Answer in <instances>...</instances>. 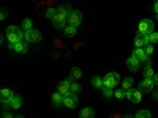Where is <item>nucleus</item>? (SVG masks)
Masks as SVG:
<instances>
[{"label": "nucleus", "mask_w": 158, "mask_h": 118, "mask_svg": "<svg viewBox=\"0 0 158 118\" xmlns=\"http://www.w3.org/2000/svg\"><path fill=\"white\" fill-rule=\"evenodd\" d=\"M63 35L67 38H73L76 35V27H74V25H67V27L63 29Z\"/></svg>", "instance_id": "obj_18"}, {"label": "nucleus", "mask_w": 158, "mask_h": 118, "mask_svg": "<svg viewBox=\"0 0 158 118\" xmlns=\"http://www.w3.org/2000/svg\"><path fill=\"white\" fill-rule=\"evenodd\" d=\"M152 79H153V82H155V85H158V73H155V76H153Z\"/></svg>", "instance_id": "obj_34"}, {"label": "nucleus", "mask_w": 158, "mask_h": 118, "mask_svg": "<svg viewBox=\"0 0 158 118\" xmlns=\"http://www.w3.org/2000/svg\"><path fill=\"white\" fill-rule=\"evenodd\" d=\"M51 99H52V106H54V107H60V104H63V96L59 93V91L52 95Z\"/></svg>", "instance_id": "obj_15"}, {"label": "nucleus", "mask_w": 158, "mask_h": 118, "mask_svg": "<svg viewBox=\"0 0 158 118\" xmlns=\"http://www.w3.org/2000/svg\"><path fill=\"white\" fill-rule=\"evenodd\" d=\"M82 77V71H81V68H77V66H74V68H71V71H70V81H77V79H81Z\"/></svg>", "instance_id": "obj_16"}, {"label": "nucleus", "mask_w": 158, "mask_h": 118, "mask_svg": "<svg viewBox=\"0 0 158 118\" xmlns=\"http://www.w3.org/2000/svg\"><path fill=\"white\" fill-rule=\"evenodd\" d=\"M136 118H152V113L149 112V110H139L138 113H136Z\"/></svg>", "instance_id": "obj_26"}, {"label": "nucleus", "mask_w": 158, "mask_h": 118, "mask_svg": "<svg viewBox=\"0 0 158 118\" xmlns=\"http://www.w3.org/2000/svg\"><path fill=\"white\" fill-rule=\"evenodd\" d=\"M92 87H94V88H103L104 87V81L101 77H98V76L92 77Z\"/></svg>", "instance_id": "obj_19"}, {"label": "nucleus", "mask_w": 158, "mask_h": 118, "mask_svg": "<svg viewBox=\"0 0 158 118\" xmlns=\"http://www.w3.org/2000/svg\"><path fill=\"white\" fill-rule=\"evenodd\" d=\"M63 106L67 109H74L77 106V98H76V93H70L63 96Z\"/></svg>", "instance_id": "obj_7"}, {"label": "nucleus", "mask_w": 158, "mask_h": 118, "mask_svg": "<svg viewBox=\"0 0 158 118\" xmlns=\"http://www.w3.org/2000/svg\"><path fill=\"white\" fill-rule=\"evenodd\" d=\"M82 22V13L77 11V10H73L71 14L68 16V24L70 25H74V27H77L79 24Z\"/></svg>", "instance_id": "obj_8"}, {"label": "nucleus", "mask_w": 158, "mask_h": 118, "mask_svg": "<svg viewBox=\"0 0 158 118\" xmlns=\"http://www.w3.org/2000/svg\"><path fill=\"white\" fill-rule=\"evenodd\" d=\"M155 29V24L150 21V19H142L138 25V33H142V35H150Z\"/></svg>", "instance_id": "obj_3"}, {"label": "nucleus", "mask_w": 158, "mask_h": 118, "mask_svg": "<svg viewBox=\"0 0 158 118\" xmlns=\"http://www.w3.org/2000/svg\"><path fill=\"white\" fill-rule=\"evenodd\" d=\"M149 36V43H152V44H156L158 43V33L156 32H152L150 35H147Z\"/></svg>", "instance_id": "obj_30"}, {"label": "nucleus", "mask_w": 158, "mask_h": 118, "mask_svg": "<svg viewBox=\"0 0 158 118\" xmlns=\"http://www.w3.org/2000/svg\"><path fill=\"white\" fill-rule=\"evenodd\" d=\"M71 11H73V10H70L68 6H60V8H57V13H59V14H62V16H65V18H68V16L71 14Z\"/></svg>", "instance_id": "obj_23"}, {"label": "nucleus", "mask_w": 158, "mask_h": 118, "mask_svg": "<svg viewBox=\"0 0 158 118\" xmlns=\"http://www.w3.org/2000/svg\"><path fill=\"white\" fill-rule=\"evenodd\" d=\"M70 90H71V93H79V91L82 90V85L81 84H77V82H71V87H70Z\"/></svg>", "instance_id": "obj_25"}, {"label": "nucleus", "mask_w": 158, "mask_h": 118, "mask_svg": "<svg viewBox=\"0 0 158 118\" xmlns=\"http://www.w3.org/2000/svg\"><path fill=\"white\" fill-rule=\"evenodd\" d=\"M52 25H54L56 29H65L67 25H70L68 24V18H65V16H62V14L57 13V16L52 19Z\"/></svg>", "instance_id": "obj_9"}, {"label": "nucleus", "mask_w": 158, "mask_h": 118, "mask_svg": "<svg viewBox=\"0 0 158 118\" xmlns=\"http://www.w3.org/2000/svg\"><path fill=\"white\" fill-rule=\"evenodd\" d=\"M117 99H123V98H127V91L123 90V88H118V90H115V95H114Z\"/></svg>", "instance_id": "obj_27"}, {"label": "nucleus", "mask_w": 158, "mask_h": 118, "mask_svg": "<svg viewBox=\"0 0 158 118\" xmlns=\"http://www.w3.org/2000/svg\"><path fill=\"white\" fill-rule=\"evenodd\" d=\"M41 38H43L41 32H40V30H35V29H32V30H29V32L24 33L25 43H40V41H41Z\"/></svg>", "instance_id": "obj_4"}, {"label": "nucleus", "mask_w": 158, "mask_h": 118, "mask_svg": "<svg viewBox=\"0 0 158 118\" xmlns=\"http://www.w3.org/2000/svg\"><path fill=\"white\" fill-rule=\"evenodd\" d=\"M103 81H104V87L106 88H115L118 84H120V76H118L117 73H108L103 77Z\"/></svg>", "instance_id": "obj_2"}, {"label": "nucleus", "mask_w": 158, "mask_h": 118, "mask_svg": "<svg viewBox=\"0 0 158 118\" xmlns=\"http://www.w3.org/2000/svg\"><path fill=\"white\" fill-rule=\"evenodd\" d=\"M123 118H133V116H131V115H127V116H123Z\"/></svg>", "instance_id": "obj_37"}, {"label": "nucleus", "mask_w": 158, "mask_h": 118, "mask_svg": "<svg viewBox=\"0 0 158 118\" xmlns=\"http://www.w3.org/2000/svg\"><path fill=\"white\" fill-rule=\"evenodd\" d=\"M147 44H149V36L142 35V33H138L136 38H135V46L136 47H146Z\"/></svg>", "instance_id": "obj_13"}, {"label": "nucleus", "mask_w": 158, "mask_h": 118, "mask_svg": "<svg viewBox=\"0 0 158 118\" xmlns=\"http://www.w3.org/2000/svg\"><path fill=\"white\" fill-rule=\"evenodd\" d=\"M127 68L130 69V71H133V73H136L139 68H141V61L136 58V57H133L131 55L128 60H127Z\"/></svg>", "instance_id": "obj_12"}, {"label": "nucleus", "mask_w": 158, "mask_h": 118, "mask_svg": "<svg viewBox=\"0 0 158 118\" xmlns=\"http://www.w3.org/2000/svg\"><path fill=\"white\" fill-rule=\"evenodd\" d=\"M153 98L158 101V90H156V91H153Z\"/></svg>", "instance_id": "obj_36"}, {"label": "nucleus", "mask_w": 158, "mask_h": 118, "mask_svg": "<svg viewBox=\"0 0 158 118\" xmlns=\"http://www.w3.org/2000/svg\"><path fill=\"white\" fill-rule=\"evenodd\" d=\"M15 50H16V52H19V54H25V52L29 50V46H27V43L19 41V43H16V44H15Z\"/></svg>", "instance_id": "obj_17"}, {"label": "nucleus", "mask_w": 158, "mask_h": 118, "mask_svg": "<svg viewBox=\"0 0 158 118\" xmlns=\"http://www.w3.org/2000/svg\"><path fill=\"white\" fill-rule=\"evenodd\" d=\"M70 87H71V81L68 79V81H62L59 85H57V91L62 95V96H65V95H68L70 93Z\"/></svg>", "instance_id": "obj_11"}, {"label": "nucleus", "mask_w": 158, "mask_h": 118, "mask_svg": "<svg viewBox=\"0 0 158 118\" xmlns=\"http://www.w3.org/2000/svg\"><path fill=\"white\" fill-rule=\"evenodd\" d=\"M153 10H155V13L158 14V2H155V6H153Z\"/></svg>", "instance_id": "obj_35"}, {"label": "nucleus", "mask_w": 158, "mask_h": 118, "mask_svg": "<svg viewBox=\"0 0 158 118\" xmlns=\"http://www.w3.org/2000/svg\"><path fill=\"white\" fill-rule=\"evenodd\" d=\"M6 16H8V10H6V8H2V13H0V19L5 21Z\"/></svg>", "instance_id": "obj_33"}, {"label": "nucleus", "mask_w": 158, "mask_h": 118, "mask_svg": "<svg viewBox=\"0 0 158 118\" xmlns=\"http://www.w3.org/2000/svg\"><path fill=\"white\" fill-rule=\"evenodd\" d=\"M33 2H35V0H33Z\"/></svg>", "instance_id": "obj_39"}, {"label": "nucleus", "mask_w": 158, "mask_h": 118, "mask_svg": "<svg viewBox=\"0 0 158 118\" xmlns=\"http://www.w3.org/2000/svg\"><path fill=\"white\" fill-rule=\"evenodd\" d=\"M101 90H103V96L106 98V99H109V98H112V96L115 95V91H114V88H106V87H103Z\"/></svg>", "instance_id": "obj_24"}, {"label": "nucleus", "mask_w": 158, "mask_h": 118, "mask_svg": "<svg viewBox=\"0 0 158 118\" xmlns=\"http://www.w3.org/2000/svg\"><path fill=\"white\" fill-rule=\"evenodd\" d=\"M122 88H123L125 91H128V90L133 88V79H131V77H125L123 82H122Z\"/></svg>", "instance_id": "obj_21"}, {"label": "nucleus", "mask_w": 158, "mask_h": 118, "mask_svg": "<svg viewBox=\"0 0 158 118\" xmlns=\"http://www.w3.org/2000/svg\"><path fill=\"white\" fill-rule=\"evenodd\" d=\"M24 33H25V32H22V29L16 27V25H10V27L6 29V32H5L8 43H13V44H16V43L22 41Z\"/></svg>", "instance_id": "obj_1"}, {"label": "nucleus", "mask_w": 158, "mask_h": 118, "mask_svg": "<svg viewBox=\"0 0 158 118\" xmlns=\"http://www.w3.org/2000/svg\"><path fill=\"white\" fill-rule=\"evenodd\" d=\"M13 98H15V93H13L10 88H2V90H0V101H2L3 107L10 106L11 101H13Z\"/></svg>", "instance_id": "obj_5"}, {"label": "nucleus", "mask_w": 158, "mask_h": 118, "mask_svg": "<svg viewBox=\"0 0 158 118\" xmlns=\"http://www.w3.org/2000/svg\"><path fill=\"white\" fill-rule=\"evenodd\" d=\"M0 118H16V116L13 115L11 112H8V110H3V112H2V115H0Z\"/></svg>", "instance_id": "obj_32"}, {"label": "nucleus", "mask_w": 158, "mask_h": 118, "mask_svg": "<svg viewBox=\"0 0 158 118\" xmlns=\"http://www.w3.org/2000/svg\"><path fill=\"white\" fill-rule=\"evenodd\" d=\"M144 50H146V54H147V55H152L155 49H153V46H152V43H149V44H147L146 47H144Z\"/></svg>", "instance_id": "obj_31"}, {"label": "nucleus", "mask_w": 158, "mask_h": 118, "mask_svg": "<svg viewBox=\"0 0 158 118\" xmlns=\"http://www.w3.org/2000/svg\"><path fill=\"white\" fill-rule=\"evenodd\" d=\"M153 88H155L153 79H144V81L139 84V90L142 91V93H149V91H153Z\"/></svg>", "instance_id": "obj_10"}, {"label": "nucleus", "mask_w": 158, "mask_h": 118, "mask_svg": "<svg viewBox=\"0 0 158 118\" xmlns=\"http://www.w3.org/2000/svg\"><path fill=\"white\" fill-rule=\"evenodd\" d=\"M95 116V110L92 107H84L79 113V118H94Z\"/></svg>", "instance_id": "obj_14"}, {"label": "nucleus", "mask_w": 158, "mask_h": 118, "mask_svg": "<svg viewBox=\"0 0 158 118\" xmlns=\"http://www.w3.org/2000/svg\"><path fill=\"white\" fill-rule=\"evenodd\" d=\"M21 106H22V98L18 96V95H15V98H13V101H11V104H10V107H11V109H19Z\"/></svg>", "instance_id": "obj_20"}, {"label": "nucleus", "mask_w": 158, "mask_h": 118, "mask_svg": "<svg viewBox=\"0 0 158 118\" xmlns=\"http://www.w3.org/2000/svg\"><path fill=\"white\" fill-rule=\"evenodd\" d=\"M127 98H128L131 102L138 104V102L142 101V91H141L139 88H131V90L127 91Z\"/></svg>", "instance_id": "obj_6"}, {"label": "nucleus", "mask_w": 158, "mask_h": 118, "mask_svg": "<svg viewBox=\"0 0 158 118\" xmlns=\"http://www.w3.org/2000/svg\"><path fill=\"white\" fill-rule=\"evenodd\" d=\"M32 29H33V22H32V19H30V18L24 19V21H22V30H24V32H29V30H32Z\"/></svg>", "instance_id": "obj_22"}, {"label": "nucleus", "mask_w": 158, "mask_h": 118, "mask_svg": "<svg viewBox=\"0 0 158 118\" xmlns=\"http://www.w3.org/2000/svg\"><path fill=\"white\" fill-rule=\"evenodd\" d=\"M16 118H24V116H22V115H18V116H16Z\"/></svg>", "instance_id": "obj_38"}, {"label": "nucleus", "mask_w": 158, "mask_h": 118, "mask_svg": "<svg viewBox=\"0 0 158 118\" xmlns=\"http://www.w3.org/2000/svg\"><path fill=\"white\" fill-rule=\"evenodd\" d=\"M153 76H155V73H153L152 66H150V68H146V69H144V79H152Z\"/></svg>", "instance_id": "obj_29"}, {"label": "nucleus", "mask_w": 158, "mask_h": 118, "mask_svg": "<svg viewBox=\"0 0 158 118\" xmlns=\"http://www.w3.org/2000/svg\"><path fill=\"white\" fill-rule=\"evenodd\" d=\"M46 16L52 21V19H54V18L57 16V8H49V10L46 11Z\"/></svg>", "instance_id": "obj_28"}]
</instances>
